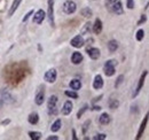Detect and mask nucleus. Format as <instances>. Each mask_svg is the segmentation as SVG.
I'll return each instance as SVG.
<instances>
[{"label":"nucleus","mask_w":149,"mask_h":140,"mask_svg":"<svg viewBox=\"0 0 149 140\" xmlns=\"http://www.w3.org/2000/svg\"><path fill=\"white\" fill-rule=\"evenodd\" d=\"M76 10H77V5H76V2L72 1V0H67L63 4V12L65 14H68V15L74 14Z\"/></svg>","instance_id":"7"},{"label":"nucleus","mask_w":149,"mask_h":140,"mask_svg":"<svg viewBox=\"0 0 149 140\" xmlns=\"http://www.w3.org/2000/svg\"><path fill=\"white\" fill-rule=\"evenodd\" d=\"M56 77H57V72H56V70L53 68V69L47 70V71L45 72V75H44V80H46L47 83L53 84L56 80Z\"/></svg>","instance_id":"8"},{"label":"nucleus","mask_w":149,"mask_h":140,"mask_svg":"<svg viewBox=\"0 0 149 140\" xmlns=\"http://www.w3.org/2000/svg\"><path fill=\"white\" fill-rule=\"evenodd\" d=\"M92 31L95 35H100L102 31V21L100 18H96L94 21V24L92 25Z\"/></svg>","instance_id":"14"},{"label":"nucleus","mask_w":149,"mask_h":140,"mask_svg":"<svg viewBox=\"0 0 149 140\" xmlns=\"http://www.w3.org/2000/svg\"><path fill=\"white\" fill-rule=\"evenodd\" d=\"M106 138H107V136L104 133H99V134H96V136L93 137L94 140H104Z\"/></svg>","instance_id":"34"},{"label":"nucleus","mask_w":149,"mask_h":140,"mask_svg":"<svg viewBox=\"0 0 149 140\" xmlns=\"http://www.w3.org/2000/svg\"><path fill=\"white\" fill-rule=\"evenodd\" d=\"M64 94L71 99H78V93H77V91H74V90L72 91H65Z\"/></svg>","instance_id":"29"},{"label":"nucleus","mask_w":149,"mask_h":140,"mask_svg":"<svg viewBox=\"0 0 149 140\" xmlns=\"http://www.w3.org/2000/svg\"><path fill=\"white\" fill-rule=\"evenodd\" d=\"M106 7L110 13L115 15L124 14V9L120 0H106Z\"/></svg>","instance_id":"2"},{"label":"nucleus","mask_w":149,"mask_h":140,"mask_svg":"<svg viewBox=\"0 0 149 140\" xmlns=\"http://www.w3.org/2000/svg\"><path fill=\"white\" fill-rule=\"evenodd\" d=\"M44 101H45V86L40 85L35 95V102L37 106H41L44 104Z\"/></svg>","instance_id":"6"},{"label":"nucleus","mask_w":149,"mask_h":140,"mask_svg":"<svg viewBox=\"0 0 149 140\" xmlns=\"http://www.w3.org/2000/svg\"><path fill=\"white\" fill-rule=\"evenodd\" d=\"M110 121H111V118H110L109 114H107V113L101 114V116L99 117V123H100L101 125H107V124L110 123Z\"/></svg>","instance_id":"20"},{"label":"nucleus","mask_w":149,"mask_h":140,"mask_svg":"<svg viewBox=\"0 0 149 140\" xmlns=\"http://www.w3.org/2000/svg\"><path fill=\"white\" fill-rule=\"evenodd\" d=\"M31 15H33V10H30V12H29V13H28V14H26L24 18H23L22 22H26V21L30 18V16H31Z\"/></svg>","instance_id":"36"},{"label":"nucleus","mask_w":149,"mask_h":140,"mask_svg":"<svg viewBox=\"0 0 149 140\" xmlns=\"http://www.w3.org/2000/svg\"><path fill=\"white\" fill-rule=\"evenodd\" d=\"M147 21V16L146 15H141V18H140V21L138 22V25H141L142 23H145Z\"/></svg>","instance_id":"37"},{"label":"nucleus","mask_w":149,"mask_h":140,"mask_svg":"<svg viewBox=\"0 0 149 140\" xmlns=\"http://www.w3.org/2000/svg\"><path fill=\"white\" fill-rule=\"evenodd\" d=\"M70 44H71V46L74 47V48H80V47H83V46H84L85 40H84V38H83V36L81 35H77V36H74V38L71 39Z\"/></svg>","instance_id":"10"},{"label":"nucleus","mask_w":149,"mask_h":140,"mask_svg":"<svg viewBox=\"0 0 149 140\" xmlns=\"http://www.w3.org/2000/svg\"><path fill=\"white\" fill-rule=\"evenodd\" d=\"M108 50H109V52L110 53L116 52V51L118 50V41L115 40V39L109 40V41H108Z\"/></svg>","instance_id":"21"},{"label":"nucleus","mask_w":149,"mask_h":140,"mask_svg":"<svg viewBox=\"0 0 149 140\" xmlns=\"http://www.w3.org/2000/svg\"><path fill=\"white\" fill-rule=\"evenodd\" d=\"M103 86V79H102V76L101 75H96L94 77L93 80V88L94 90H100Z\"/></svg>","instance_id":"16"},{"label":"nucleus","mask_w":149,"mask_h":140,"mask_svg":"<svg viewBox=\"0 0 149 140\" xmlns=\"http://www.w3.org/2000/svg\"><path fill=\"white\" fill-rule=\"evenodd\" d=\"M90 124H91V121H90V120L85 121V123L83 124V134H86V132H87V130H88V127H90Z\"/></svg>","instance_id":"33"},{"label":"nucleus","mask_w":149,"mask_h":140,"mask_svg":"<svg viewBox=\"0 0 149 140\" xmlns=\"http://www.w3.org/2000/svg\"><path fill=\"white\" fill-rule=\"evenodd\" d=\"M72 108H74V105H72V102H71L70 100L65 101V102H64V105H63V107H62V109H61L62 115H64V116L70 115V114H71V111H72Z\"/></svg>","instance_id":"12"},{"label":"nucleus","mask_w":149,"mask_h":140,"mask_svg":"<svg viewBox=\"0 0 149 140\" xmlns=\"http://www.w3.org/2000/svg\"><path fill=\"white\" fill-rule=\"evenodd\" d=\"M147 122H148V114L145 116L143 121H142L141 125H140V127H139V131H138V136H136V139H140V138L142 137V133H143V131H145V129H146V126H147Z\"/></svg>","instance_id":"18"},{"label":"nucleus","mask_w":149,"mask_h":140,"mask_svg":"<svg viewBox=\"0 0 149 140\" xmlns=\"http://www.w3.org/2000/svg\"><path fill=\"white\" fill-rule=\"evenodd\" d=\"M147 74H148V71H147V70H145V71L142 72L141 77H140V79H139V83H138V85H136V88H135V91L133 92V98L138 97V94H139V93H140V91L142 90V86H143V84H145V79H146Z\"/></svg>","instance_id":"9"},{"label":"nucleus","mask_w":149,"mask_h":140,"mask_svg":"<svg viewBox=\"0 0 149 140\" xmlns=\"http://www.w3.org/2000/svg\"><path fill=\"white\" fill-rule=\"evenodd\" d=\"M69 86H70L71 90H74V91H78V90H80V88H81V82L79 79H72L69 83Z\"/></svg>","instance_id":"23"},{"label":"nucleus","mask_w":149,"mask_h":140,"mask_svg":"<svg viewBox=\"0 0 149 140\" xmlns=\"http://www.w3.org/2000/svg\"><path fill=\"white\" fill-rule=\"evenodd\" d=\"M57 95H51L48 101H47V110H48V114L54 116L57 114Z\"/></svg>","instance_id":"3"},{"label":"nucleus","mask_w":149,"mask_h":140,"mask_svg":"<svg viewBox=\"0 0 149 140\" xmlns=\"http://www.w3.org/2000/svg\"><path fill=\"white\" fill-rule=\"evenodd\" d=\"M126 7L129 9H133L134 8V0H126Z\"/></svg>","instance_id":"35"},{"label":"nucleus","mask_w":149,"mask_h":140,"mask_svg":"<svg viewBox=\"0 0 149 140\" xmlns=\"http://www.w3.org/2000/svg\"><path fill=\"white\" fill-rule=\"evenodd\" d=\"M72 139L77 140V136H76V130H74V129H72Z\"/></svg>","instance_id":"39"},{"label":"nucleus","mask_w":149,"mask_h":140,"mask_svg":"<svg viewBox=\"0 0 149 140\" xmlns=\"http://www.w3.org/2000/svg\"><path fill=\"white\" fill-rule=\"evenodd\" d=\"M28 122L30 123V124H32V125L37 124L39 122V115H38V113H36V111L31 113L29 115V117H28Z\"/></svg>","instance_id":"22"},{"label":"nucleus","mask_w":149,"mask_h":140,"mask_svg":"<svg viewBox=\"0 0 149 140\" xmlns=\"http://www.w3.org/2000/svg\"><path fill=\"white\" fill-rule=\"evenodd\" d=\"M117 61L116 60H108L106 63H104V74L106 76L108 77H111L115 75V66H116Z\"/></svg>","instance_id":"5"},{"label":"nucleus","mask_w":149,"mask_h":140,"mask_svg":"<svg viewBox=\"0 0 149 140\" xmlns=\"http://www.w3.org/2000/svg\"><path fill=\"white\" fill-rule=\"evenodd\" d=\"M54 2H55V0H48L47 1V5H48L47 18L49 20V24L52 27H55V21H54Z\"/></svg>","instance_id":"4"},{"label":"nucleus","mask_w":149,"mask_h":140,"mask_svg":"<svg viewBox=\"0 0 149 140\" xmlns=\"http://www.w3.org/2000/svg\"><path fill=\"white\" fill-rule=\"evenodd\" d=\"M143 37H145V31H143L142 29H139V30L136 31V35H135L136 40H138V41H141V40L143 39Z\"/></svg>","instance_id":"30"},{"label":"nucleus","mask_w":149,"mask_h":140,"mask_svg":"<svg viewBox=\"0 0 149 140\" xmlns=\"http://www.w3.org/2000/svg\"><path fill=\"white\" fill-rule=\"evenodd\" d=\"M108 106H109L110 109H117V108L119 107V101H118L117 99H110Z\"/></svg>","instance_id":"28"},{"label":"nucleus","mask_w":149,"mask_h":140,"mask_svg":"<svg viewBox=\"0 0 149 140\" xmlns=\"http://www.w3.org/2000/svg\"><path fill=\"white\" fill-rule=\"evenodd\" d=\"M93 110H101V107L100 106H94Z\"/></svg>","instance_id":"40"},{"label":"nucleus","mask_w":149,"mask_h":140,"mask_svg":"<svg viewBox=\"0 0 149 140\" xmlns=\"http://www.w3.org/2000/svg\"><path fill=\"white\" fill-rule=\"evenodd\" d=\"M5 75L8 79V82L13 85L19 84L22 79L25 77V70L22 67V64H12L7 69H5Z\"/></svg>","instance_id":"1"},{"label":"nucleus","mask_w":149,"mask_h":140,"mask_svg":"<svg viewBox=\"0 0 149 140\" xmlns=\"http://www.w3.org/2000/svg\"><path fill=\"white\" fill-rule=\"evenodd\" d=\"M46 18V13L42 10V9H39L35 13L33 18H32V22L36 23V24H41L44 22V20Z\"/></svg>","instance_id":"11"},{"label":"nucleus","mask_w":149,"mask_h":140,"mask_svg":"<svg viewBox=\"0 0 149 140\" xmlns=\"http://www.w3.org/2000/svg\"><path fill=\"white\" fill-rule=\"evenodd\" d=\"M9 122H10V120H5V121H2V122H1V124H2V125H5V124H8Z\"/></svg>","instance_id":"41"},{"label":"nucleus","mask_w":149,"mask_h":140,"mask_svg":"<svg viewBox=\"0 0 149 140\" xmlns=\"http://www.w3.org/2000/svg\"><path fill=\"white\" fill-rule=\"evenodd\" d=\"M80 14H81V16L87 18L93 16V12H92V9H91L90 7H84V8L80 10Z\"/></svg>","instance_id":"24"},{"label":"nucleus","mask_w":149,"mask_h":140,"mask_svg":"<svg viewBox=\"0 0 149 140\" xmlns=\"http://www.w3.org/2000/svg\"><path fill=\"white\" fill-rule=\"evenodd\" d=\"M92 31V24L88 22V23H86L85 25H84V28H83V30H81V36L83 35H90V32Z\"/></svg>","instance_id":"26"},{"label":"nucleus","mask_w":149,"mask_h":140,"mask_svg":"<svg viewBox=\"0 0 149 140\" xmlns=\"http://www.w3.org/2000/svg\"><path fill=\"white\" fill-rule=\"evenodd\" d=\"M21 2H22V0H14V1H13L12 6H10V8H9V10H8V14H7L8 18H12V16L15 14V12L17 10V8H19Z\"/></svg>","instance_id":"15"},{"label":"nucleus","mask_w":149,"mask_h":140,"mask_svg":"<svg viewBox=\"0 0 149 140\" xmlns=\"http://www.w3.org/2000/svg\"><path fill=\"white\" fill-rule=\"evenodd\" d=\"M14 100H13V97L10 95V93H8V92H6V91H3L2 93H1V105L2 104H10V102H13Z\"/></svg>","instance_id":"17"},{"label":"nucleus","mask_w":149,"mask_h":140,"mask_svg":"<svg viewBox=\"0 0 149 140\" xmlns=\"http://www.w3.org/2000/svg\"><path fill=\"white\" fill-rule=\"evenodd\" d=\"M87 109H88V106H87V105L83 106V107L80 108V110H79V111L77 113V118H80V117L83 116V114H84V113H85V111H86Z\"/></svg>","instance_id":"31"},{"label":"nucleus","mask_w":149,"mask_h":140,"mask_svg":"<svg viewBox=\"0 0 149 140\" xmlns=\"http://www.w3.org/2000/svg\"><path fill=\"white\" fill-rule=\"evenodd\" d=\"M29 137L32 140H39L41 138V133L38 131H31V132H29Z\"/></svg>","instance_id":"27"},{"label":"nucleus","mask_w":149,"mask_h":140,"mask_svg":"<svg viewBox=\"0 0 149 140\" xmlns=\"http://www.w3.org/2000/svg\"><path fill=\"white\" fill-rule=\"evenodd\" d=\"M47 140H58V137H56V136H51V137H48Z\"/></svg>","instance_id":"38"},{"label":"nucleus","mask_w":149,"mask_h":140,"mask_svg":"<svg viewBox=\"0 0 149 140\" xmlns=\"http://www.w3.org/2000/svg\"><path fill=\"white\" fill-rule=\"evenodd\" d=\"M87 54H88V56L92 60H97L100 57V55H101L100 50L96 48V47H90V48H87Z\"/></svg>","instance_id":"13"},{"label":"nucleus","mask_w":149,"mask_h":140,"mask_svg":"<svg viewBox=\"0 0 149 140\" xmlns=\"http://www.w3.org/2000/svg\"><path fill=\"white\" fill-rule=\"evenodd\" d=\"M83 54L79 52H74L72 53V55H71V62L74 63V64H79V63H81V61H83Z\"/></svg>","instance_id":"19"},{"label":"nucleus","mask_w":149,"mask_h":140,"mask_svg":"<svg viewBox=\"0 0 149 140\" xmlns=\"http://www.w3.org/2000/svg\"><path fill=\"white\" fill-rule=\"evenodd\" d=\"M61 126H62V122H61L60 118H57L55 122L52 124V126H51V131H52V132H57V131L61 129Z\"/></svg>","instance_id":"25"},{"label":"nucleus","mask_w":149,"mask_h":140,"mask_svg":"<svg viewBox=\"0 0 149 140\" xmlns=\"http://www.w3.org/2000/svg\"><path fill=\"white\" fill-rule=\"evenodd\" d=\"M123 80H124V75H119L118 77H117V80H116V83H115V88H119V85L123 83Z\"/></svg>","instance_id":"32"}]
</instances>
